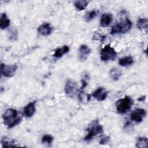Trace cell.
I'll return each mask as SVG.
<instances>
[{"mask_svg":"<svg viewBox=\"0 0 148 148\" xmlns=\"http://www.w3.org/2000/svg\"><path fill=\"white\" fill-rule=\"evenodd\" d=\"M3 123L8 128H12L18 124L21 121V117L18 116V112L16 109L10 108L6 110L2 115Z\"/></svg>","mask_w":148,"mask_h":148,"instance_id":"cell-1","label":"cell"},{"mask_svg":"<svg viewBox=\"0 0 148 148\" xmlns=\"http://www.w3.org/2000/svg\"><path fill=\"white\" fill-rule=\"evenodd\" d=\"M132 27V22L128 18H125L114 25L111 29L112 35L122 34L128 32Z\"/></svg>","mask_w":148,"mask_h":148,"instance_id":"cell-2","label":"cell"},{"mask_svg":"<svg viewBox=\"0 0 148 148\" xmlns=\"http://www.w3.org/2000/svg\"><path fill=\"white\" fill-rule=\"evenodd\" d=\"M133 104L132 99L128 96L119 99L116 103V110L120 114H124L127 112L131 108Z\"/></svg>","mask_w":148,"mask_h":148,"instance_id":"cell-3","label":"cell"},{"mask_svg":"<svg viewBox=\"0 0 148 148\" xmlns=\"http://www.w3.org/2000/svg\"><path fill=\"white\" fill-rule=\"evenodd\" d=\"M87 131H88V132L84 137V140L85 141H89L97 135L102 133L103 132V127L101 124H99L97 120H95L91 123L87 129Z\"/></svg>","mask_w":148,"mask_h":148,"instance_id":"cell-4","label":"cell"},{"mask_svg":"<svg viewBox=\"0 0 148 148\" xmlns=\"http://www.w3.org/2000/svg\"><path fill=\"white\" fill-rule=\"evenodd\" d=\"M116 51L109 45H105L100 52V58L103 61L114 60L116 58Z\"/></svg>","mask_w":148,"mask_h":148,"instance_id":"cell-5","label":"cell"},{"mask_svg":"<svg viewBox=\"0 0 148 148\" xmlns=\"http://www.w3.org/2000/svg\"><path fill=\"white\" fill-rule=\"evenodd\" d=\"M64 91L65 94L71 98H73L77 91V83L74 80L69 79L66 80Z\"/></svg>","mask_w":148,"mask_h":148,"instance_id":"cell-6","label":"cell"},{"mask_svg":"<svg viewBox=\"0 0 148 148\" xmlns=\"http://www.w3.org/2000/svg\"><path fill=\"white\" fill-rule=\"evenodd\" d=\"M17 69L16 64H12L10 65H6L3 64H1V75H3L6 77H13L16 73Z\"/></svg>","mask_w":148,"mask_h":148,"instance_id":"cell-7","label":"cell"},{"mask_svg":"<svg viewBox=\"0 0 148 148\" xmlns=\"http://www.w3.org/2000/svg\"><path fill=\"white\" fill-rule=\"evenodd\" d=\"M146 115V112L143 109H136L131 113V119L136 123H140L142 121L143 118Z\"/></svg>","mask_w":148,"mask_h":148,"instance_id":"cell-8","label":"cell"},{"mask_svg":"<svg viewBox=\"0 0 148 148\" xmlns=\"http://www.w3.org/2000/svg\"><path fill=\"white\" fill-rule=\"evenodd\" d=\"M91 52L90 47L86 45H82L79 50V58L81 61H84L88 58Z\"/></svg>","mask_w":148,"mask_h":148,"instance_id":"cell-9","label":"cell"},{"mask_svg":"<svg viewBox=\"0 0 148 148\" xmlns=\"http://www.w3.org/2000/svg\"><path fill=\"white\" fill-rule=\"evenodd\" d=\"M92 95L98 101H102L106 99L107 91L103 87H99L92 93Z\"/></svg>","mask_w":148,"mask_h":148,"instance_id":"cell-10","label":"cell"},{"mask_svg":"<svg viewBox=\"0 0 148 148\" xmlns=\"http://www.w3.org/2000/svg\"><path fill=\"white\" fill-rule=\"evenodd\" d=\"M52 29L53 28L49 23H44L38 27V31L42 35L47 36L51 33Z\"/></svg>","mask_w":148,"mask_h":148,"instance_id":"cell-11","label":"cell"},{"mask_svg":"<svg viewBox=\"0 0 148 148\" xmlns=\"http://www.w3.org/2000/svg\"><path fill=\"white\" fill-rule=\"evenodd\" d=\"M35 102H31L27 105L24 109V115L27 117H32L35 112Z\"/></svg>","mask_w":148,"mask_h":148,"instance_id":"cell-12","label":"cell"},{"mask_svg":"<svg viewBox=\"0 0 148 148\" xmlns=\"http://www.w3.org/2000/svg\"><path fill=\"white\" fill-rule=\"evenodd\" d=\"M112 21V15L110 13H103L100 20V25L102 27L108 26Z\"/></svg>","mask_w":148,"mask_h":148,"instance_id":"cell-13","label":"cell"},{"mask_svg":"<svg viewBox=\"0 0 148 148\" xmlns=\"http://www.w3.org/2000/svg\"><path fill=\"white\" fill-rule=\"evenodd\" d=\"M10 20L8 18L6 13H3L0 17V28L2 29H5L10 25Z\"/></svg>","mask_w":148,"mask_h":148,"instance_id":"cell-14","label":"cell"},{"mask_svg":"<svg viewBox=\"0 0 148 148\" xmlns=\"http://www.w3.org/2000/svg\"><path fill=\"white\" fill-rule=\"evenodd\" d=\"M121 71L117 68H113L109 71V76L110 78L114 81L118 80L121 77Z\"/></svg>","mask_w":148,"mask_h":148,"instance_id":"cell-15","label":"cell"},{"mask_svg":"<svg viewBox=\"0 0 148 148\" xmlns=\"http://www.w3.org/2000/svg\"><path fill=\"white\" fill-rule=\"evenodd\" d=\"M69 51V46L65 45L61 48H58L54 51L53 56L56 58H60L62 56L63 54L67 53Z\"/></svg>","mask_w":148,"mask_h":148,"instance_id":"cell-16","label":"cell"},{"mask_svg":"<svg viewBox=\"0 0 148 148\" xmlns=\"http://www.w3.org/2000/svg\"><path fill=\"white\" fill-rule=\"evenodd\" d=\"M134 63V59L131 56H127L119 60V64L122 66H127L131 65Z\"/></svg>","mask_w":148,"mask_h":148,"instance_id":"cell-17","label":"cell"},{"mask_svg":"<svg viewBox=\"0 0 148 148\" xmlns=\"http://www.w3.org/2000/svg\"><path fill=\"white\" fill-rule=\"evenodd\" d=\"M1 144L3 147L16 146L14 143V140L11 138L6 137V136H4L2 138Z\"/></svg>","mask_w":148,"mask_h":148,"instance_id":"cell-18","label":"cell"},{"mask_svg":"<svg viewBox=\"0 0 148 148\" xmlns=\"http://www.w3.org/2000/svg\"><path fill=\"white\" fill-rule=\"evenodd\" d=\"M147 24H148V20L146 18H140L136 21V26L140 30H142V29L147 30Z\"/></svg>","mask_w":148,"mask_h":148,"instance_id":"cell-19","label":"cell"},{"mask_svg":"<svg viewBox=\"0 0 148 148\" xmlns=\"http://www.w3.org/2000/svg\"><path fill=\"white\" fill-rule=\"evenodd\" d=\"M136 146L138 148H147L148 146V140L146 137H140L138 139Z\"/></svg>","mask_w":148,"mask_h":148,"instance_id":"cell-20","label":"cell"},{"mask_svg":"<svg viewBox=\"0 0 148 148\" xmlns=\"http://www.w3.org/2000/svg\"><path fill=\"white\" fill-rule=\"evenodd\" d=\"M88 2L87 1L81 0V1H76L74 3V5L77 10H83L87 6Z\"/></svg>","mask_w":148,"mask_h":148,"instance_id":"cell-21","label":"cell"},{"mask_svg":"<svg viewBox=\"0 0 148 148\" xmlns=\"http://www.w3.org/2000/svg\"><path fill=\"white\" fill-rule=\"evenodd\" d=\"M98 11L97 10H92L86 13L85 16V20L86 21H90L95 18L98 14Z\"/></svg>","mask_w":148,"mask_h":148,"instance_id":"cell-22","label":"cell"},{"mask_svg":"<svg viewBox=\"0 0 148 148\" xmlns=\"http://www.w3.org/2000/svg\"><path fill=\"white\" fill-rule=\"evenodd\" d=\"M53 140V137L50 135H45L42 138V142L43 143H47L48 145L51 144Z\"/></svg>","mask_w":148,"mask_h":148,"instance_id":"cell-23","label":"cell"},{"mask_svg":"<svg viewBox=\"0 0 148 148\" xmlns=\"http://www.w3.org/2000/svg\"><path fill=\"white\" fill-rule=\"evenodd\" d=\"M110 139V137L109 136H105L104 138H102L101 140L99 141V144L101 145H104L107 143Z\"/></svg>","mask_w":148,"mask_h":148,"instance_id":"cell-24","label":"cell"},{"mask_svg":"<svg viewBox=\"0 0 148 148\" xmlns=\"http://www.w3.org/2000/svg\"><path fill=\"white\" fill-rule=\"evenodd\" d=\"M145 96H144V97H142L141 98H138V101H143L145 99Z\"/></svg>","mask_w":148,"mask_h":148,"instance_id":"cell-25","label":"cell"}]
</instances>
